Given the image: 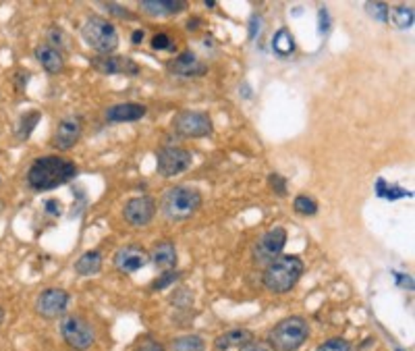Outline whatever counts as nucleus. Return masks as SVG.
<instances>
[{
  "label": "nucleus",
  "mask_w": 415,
  "mask_h": 351,
  "mask_svg": "<svg viewBox=\"0 0 415 351\" xmlns=\"http://www.w3.org/2000/svg\"><path fill=\"white\" fill-rule=\"evenodd\" d=\"M81 133H83V119L79 114H69L56 125L52 143H54L56 150L69 152L75 148V143L81 140Z\"/></svg>",
  "instance_id": "12"
},
{
  "label": "nucleus",
  "mask_w": 415,
  "mask_h": 351,
  "mask_svg": "<svg viewBox=\"0 0 415 351\" xmlns=\"http://www.w3.org/2000/svg\"><path fill=\"white\" fill-rule=\"evenodd\" d=\"M148 114V108L139 102H121V105L108 106L104 110L106 123H136Z\"/></svg>",
  "instance_id": "16"
},
{
  "label": "nucleus",
  "mask_w": 415,
  "mask_h": 351,
  "mask_svg": "<svg viewBox=\"0 0 415 351\" xmlns=\"http://www.w3.org/2000/svg\"><path fill=\"white\" fill-rule=\"evenodd\" d=\"M193 165V154L185 148L164 145L156 152V173L160 177H174L189 171Z\"/></svg>",
  "instance_id": "9"
},
{
  "label": "nucleus",
  "mask_w": 415,
  "mask_h": 351,
  "mask_svg": "<svg viewBox=\"0 0 415 351\" xmlns=\"http://www.w3.org/2000/svg\"><path fill=\"white\" fill-rule=\"evenodd\" d=\"M206 350V341L200 335H181L174 337L169 345V351H204Z\"/></svg>",
  "instance_id": "23"
},
{
  "label": "nucleus",
  "mask_w": 415,
  "mask_h": 351,
  "mask_svg": "<svg viewBox=\"0 0 415 351\" xmlns=\"http://www.w3.org/2000/svg\"><path fill=\"white\" fill-rule=\"evenodd\" d=\"M173 133L185 140H200V138H207L212 136V119L204 110H181L176 112L171 123Z\"/></svg>",
  "instance_id": "6"
},
{
  "label": "nucleus",
  "mask_w": 415,
  "mask_h": 351,
  "mask_svg": "<svg viewBox=\"0 0 415 351\" xmlns=\"http://www.w3.org/2000/svg\"><path fill=\"white\" fill-rule=\"evenodd\" d=\"M239 351H275L270 347V343L268 341H255V339H251L249 343H245L243 347H239Z\"/></svg>",
  "instance_id": "35"
},
{
  "label": "nucleus",
  "mask_w": 415,
  "mask_h": 351,
  "mask_svg": "<svg viewBox=\"0 0 415 351\" xmlns=\"http://www.w3.org/2000/svg\"><path fill=\"white\" fill-rule=\"evenodd\" d=\"M2 320H4V310L0 308V326H2Z\"/></svg>",
  "instance_id": "44"
},
{
  "label": "nucleus",
  "mask_w": 415,
  "mask_h": 351,
  "mask_svg": "<svg viewBox=\"0 0 415 351\" xmlns=\"http://www.w3.org/2000/svg\"><path fill=\"white\" fill-rule=\"evenodd\" d=\"M40 119H42V112H40V110H30V112H25V114L21 117V121H19L17 138H19V140H30V136H32V131L37 127Z\"/></svg>",
  "instance_id": "26"
},
{
  "label": "nucleus",
  "mask_w": 415,
  "mask_h": 351,
  "mask_svg": "<svg viewBox=\"0 0 415 351\" xmlns=\"http://www.w3.org/2000/svg\"><path fill=\"white\" fill-rule=\"evenodd\" d=\"M123 216L131 227H148L154 216H156V202L150 196H139V198H131L125 208H123Z\"/></svg>",
  "instance_id": "14"
},
{
  "label": "nucleus",
  "mask_w": 415,
  "mask_h": 351,
  "mask_svg": "<svg viewBox=\"0 0 415 351\" xmlns=\"http://www.w3.org/2000/svg\"><path fill=\"white\" fill-rule=\"evenodd\" d=\"M260 28H262V17H260V15H251L247 37H249V40H255V37L260 35Z\"/></svg>",
  "instance_id": "37"
},
{
  "label": "nucleus",
  "mask_w": 415,
  "mask_h": 351,
  "mask_svg": "<svg viewBox=\"0 0 415 351\" xmlns=\"http://www.w3.org/2000/svg\"><path fill=\"white\" fill-rule=\"evenodd\" d=\"M318 351H351V343L343 339V337H332L328 341H324Z\"/></svg>",
  "instance_id": "31"
},
{
  "label": "nucleus",
  "mask_w": 415,
  "mask_h": 351,
  "mask_svg": "<svg viewBox=\"0 0 415 351\" xmlns=\"http://www.w3.org/2000/svg\"><path fill=\"white\" fill-rule=\"evenodd\" d=\"M310 337V324L303 316H287L268 331V343L275 351H297Z\"/></svg>",
  "instance_id": "4"
},
{
  "label": "nucleus",
  "mask_w": 415,
  "mask_h": 351,
  "mask_svg": "<svg viewBox=\"0 0 415 351\" xmlns=\"http://www.w3.org/2000/svg\"><path fill=\"white\" fill-rule=\"evenodd\" d=\"M167 69H169V73L179 75V77H204L207 73V65L198 59L196 52L185 50L179 56H174L173 61L167 63Z\"/></svg>",
  "instance_id": "15"
},
{
  "label": "nucleus",
  "mask_w": 415,
  "mask_h": 351,
  "mask_svg": "<svg viewBox=\"0 0 415 351\" xmlns=\"http://www.w3.org/2000/svg\"><path fill=\"white\" fill-rule=\"evenodd\" d=\"M187 8L185 0H141L139 11H143L150 17H167V15H179Z\"/></svg>",
  "instance_id": "19"
},
{
  "label": "nucleus",
  "mask_w": 415,
  "mask_h": 351,
  "mask_svg": "<svg viewBox=\"0 0 415 351\" xmlns=\"http://www.w3.org/2000/svg\"><path fill=\"white\" fill-rule=\"evenodd\" d=\"M366 13L378 21V23H388L390 21V8L386 2H366Z\"/></svg>",
  "instance_id": "28"
},
{
  "label": "nucleus",
  "mask_w": 415,
  "mask_h": 351,
  "mask_svg": "<svg viewBox=\"0 0 415 351\" xmlns=\"http://www.w3.org/2000/svg\"><path fill=\"white\" fill-rule=\"evenodd\" d=\"M92 69L98 71L100 75H127V77H136L139 75V65L133 59L127 56H116V54H108V56H94L90 61Z\"/></svg>",
  "instance_id": "13"
},
{
  "label": "nucleus",
  "mask_w": 415,
  "mask_h": 351,
  "mask_svg": "<svg viewBox=\"0 0 415 351\" xmlns=\"http://www.w3.org/2000/svg\"><path fill=\"white\" fill-rule=\"evenodd\" d=\"M318 30L322 35L328 34V30H330V17H328L326 8H320V13H318Z\"/></svg>",
  "instance_id": "36"
},
{
  "label": "nucleus",
  "mask_w": 415,
  "mask_h": 351,
  "mask_svg": "<svg viewBox=\"0 0 415 351\" xmlns=\"http://www.w3.org/2000/svg\"><path fill=\"white\" fill-rule=\"evenodd\" d=\"M79 173L77 165L65 156H42L35 158L25 175L28 185L34 191H52L71 183Z\"/></svg>",
  "instance_id": "1"
},
{
  "label": "nucleus",
  "mask_w": 415,
  "mask_h": 351,
  "mask_svg": "<svg viewBox=\"0 0 415 351\" xmlns=\"http://www.w3.org/2000/svg\"><path fill=\"white\" fill-rule=\"evenodd\" d=\"M152 48L154 50H173V40H171V35L164 34V32H160V34H156L152 37Z\"/></svg>",
  "instance_id": "33"
},
{
  "label": "nucleus",
  "mask_w": 415,
  "mask_h": 351,
  "mask_svg": "<svg viewBox=\"0 0 415 351\" xmlns=\"http://www.w3.org/2000/svg\"><path fill=\"white\" fill-rule=\"evenodd\" d=\"M81 37L92 50L98 52V56L114 54V50L119 48L116 28L104 17H88L81 25Z\"/></svg>",
  "instance_id": "5"
},
{
  "label": "nucleus",
  "mask_w": 415,
  "mask_h": 351,
  "mask_svg": "<svg viewBox=\"0 0 415 351\" xmlns=\"http://www.w3.org/2000/svg\"><path fill=\"white\" fill-rule=\"evenodd\" d=\"M200 208H202V191L191 185L169 187L160 200V210L173 222L191 218Z\"/></svg>",
  "instance_id": "3"
},
{
  "label": "nucleus",
  "mask_w": 415,
  "mask_h": 351,
  "mask_svg": "<svg viewBox=\"0 0 415 351\" xmlns=\"http://www.w3.org/2000/svg\"><path fill=\"white\" fill-rule=\"evenodd\" d=\"M295 48H297L295 37H293V34H291L287 28H280L277 34L272 35V52H275L277 56H280V59L293 54Z\"/></svg>",
  "instance_id": "22"
},
{
  "label": "nucleus",
  "mask_w": 415,
  "mask_h": 351,
  "mask_svg": "<svg viewBox=\"0 0 415 351\" xmlns=\"http://www.w3.org/2000/svg\"><path fill=\"white\" fill-rule=\"evenodd\" d=\"M71 304L69 291L59 289V287H48L35 297L34 310L37 316L44 320H56V318L67 316V308Z\"/></svg>",
  "instance_id": "10"
},
{
  "label": "nucleus",
  "mask_w": 415,
  "mask_h": 351,
  "mask_svg": "<svg viewBox=\"0 0 415 351\" xmlns=\"http://www.w3.org/2000/svg\"><path fill=\"white\" fill-rule=\"evenodd\" d=\"M61 337L73 351H88L96 343V331L90 320L77 314L63 316L61 322Z\"/></svg>",
  "instance_id": "7"
},
{
  "label": "nucleus",
  "mask_w": 415,
  "mask_h": 351,
  "mask_svg": "<svg viewBox=\"0 0 415 351\" xmlns=\"http://www.w3.org/2000/svg\"><path fill=\"white\" fill-rule=\"evenodd\" d=\"M253 339V333L247 328H231L222 335H218L214 339V347L216 351H229L233 347H243L245 343H249Z\"/></svg>",
  "instance_id": "20"
},
{
  "label": "nucleus",
  "mask_w": 415,
  "mask_h": 351,
  "mask_svg": "<svg viewBox=\"0 0 415 351\" xmlns=\"http://www.w3.org/2000/svg\"><path fill=\"white\" fill-rule=\"evenodd\" d=\"M239 92H241L243 98H245V100H251V96H253V92H251V88H249V83H241Z\"/></svg>",
  "instance_id": "41"
},
{
  "label": "nucleus",
  "mask_w": 415,
  "mask_h": 351,
  "mask_svg": "<svg viewBox=\"0 0 415 351\" xmlns=\"http://www.w3.org/2000/svg\"><path fill=\"white\" fill-rule=\"evenodd\" d=\"M179 279H181V273H179L176 268H174V270H164V273L160 275V279H156V281L152 282V289H154V291H162V289L174 285Z\"/></svg>",
  "instance_id": "29"
},
{
  "label": "nucleus",
  "mask_w": 415,
  "mask_h": 351,
  "mask_svg": "<svg viewBox=\"0 0 415 351\" xmlns=\"http://www.w3.org/2000/svg\"><path fill=\"white\" fill-rule=\"evenodd\" d=\"M0 210H2V202H0Z\"/></svg>",
  "instance_id": "45"
},
{
  "label": "nucleus",
  "mask_w": 415,
  "mask_h": 351,
  "mask_svg": "<svg viewBox=\"0 0 415 351\" xmlns=\"http://www.w3.org/2000/svg\"><path fill=\"white\" fill-rule=\"evenodd\" d=\"M102 6L106 11H110L114 17H119V19H125V21H133V19H136V15H133L127 6H121V4H116V2H102Z\"/></svg>",
  "instance_id": "32"
},
{
  "label": "nucleus",
  "mask_w": 415,
  "mask_h": 351,
  "mask_svg": "<svg viewBox=\"0 0 415 351\" xmlns=\"http://www.w3.org/2000/svg\"><path fill=\"white\" fill-rule=\"evenodd\" d=\"M268 185H270V189L277 194L278 198H287V196H289L287 179H284L282 175H278V173H270V175H268Z\"/></svg>",
  "instance_id": "30"
},
{
  "label": "nucleus",
  "mask_w": 415,
  "mask_h": 351,
  "mask_svg": "<svg viewBox=\"0 0 415 351\" xmlns=\"http://www.w3.org/2000/svg\"><path fill=\"white\" fill-rule=\"evenodd\" d=\"M143 37H145V32H143V30H136V32L131 34V42H133V44H141Z\"/></svg>",
  "instance_id": "42"
},
{
  "label": "nucleus",
  "mask_w": 415,
  "mask_h": 351,
  "mask_svg": "<svg viewBox=\"0 0 415 351\" xmlns=\"http://www.w3.org/2000/svg\"><path fill=\"white\" fill-rule=\"evenodd\" d=\"M104 264V256L100 249H90L85 254H81L75 262V273L79 277H92V275H98L102 270Z\"/></svg>",
  "instance_id": "21"
},
{
  "label": "nucleus",
  "mask_w": 415,
  "mask_h": 351,
  "mask_svg": "<svg viewBox=\"0 0 415 351\" xmlns=\"http://www.w3.org/2000/svg\"><path fill=\"white\" fill-rule=\"evenodd\" d=\"M34 56L35 61L42 65V69L46 71V73H50V75H59V73L65 71V56H63V52L56 50V48H52V46H48V44L35 46Z\"/></svg>",
  "instance_id": "17"
},
{
  "label": "nucleus",
  "mask_w": 415,
  "mask_h": 351,
  "mask_svg": "<svg viewBox=\"0 0 415 351\" xmlns=\"http://www.w3.org/2000/svg\"><path fill=\"white\" fill-rule=\"evenodd\" d=\"M287 229L284 227H275L268 233H264L253 247H251V260L258 266H268L277 258L282 256V249L287 246Z\"/></svg>",
  "instance_id": "8"
},
{
  "label": "nucleus",
  "mask_w": 415,
  "mask_h": 351,
  "mask_svg": "<svg viewBox=\"0 0 415 351\" xmlns=\"http://www.w3.org/2000/svg\"><path fill=\"white\" fill-rule=\"evenodd\" d=\"M392 275L397 277V285H399V287H403V289H409V291H414V279H411L409 275H403V273H395V270H392Z\"/></svg>",
  "instance_id": "38"
},
{
  "label": "nucleus",
  "mask_w": 415,
  "mask_h": 351,
  "mask_svg": "<svg viewBox=\"0 0 415 351\" xmlns=\"http://www.w3.org/2000/svg\"><path fill=\"white\" fill-rule=\"evenodd\" d=\"M303 270H306L303 260L295 254H287V256L277 258L275 262H270L264 268L262 282L272 293H289L291 289H295V285L303 277Z\"/></svg>",
  "instance_id": "2"
},
{
  "label": "nucleus",
  "mask_w": 415,
  "mask_h": 351,
  "mask_svg": "<svg viewBox=\"0 0 415 351\" xmlns=\"http://www.w3.org/2000/svg\"><path fill=\"white\" fill-rule=\"evenodd\" d=\"M44 208H46L48 214H52V216H61V214H63V206H61L59 200H48Z\"/></svg>",
  "instance_id": "39"
},
{
  "label": "nucleus",
  "mask_w": 415,
  "mask_h": 351,
  "mask_svg": "<svg viewBox=\"0 0 415 351\" xmlns=\"http://www.w3.org/2000/svg\"><path fill=\"white\" fill-rule=\"evenodd\" d=\"M150 262V254L138 244H129L116 249V254L112 256V264L119 273L123 275H133L141 268H145Z\"/></svg>",
  "instance_id": "11"
},
{
  "label": "nucleus",
  "mask_w": 415,
  "mask_h": 351,
  "mask_svg": "<svg viewBox=\"0 0 415 351\" xmlns=\"http://www.w3.org/2000/svg\"><path fill=\"white\" fill-rule=\"evenodd\" d=\"M48 46H52V48H56V50L65 48V34H63L61 28H52V30L48 32Z\"/></svg>",
  "instance_id": "34"
},
{
  "label": "nucleus",
  "mask_w": 415,
  "mask_h": 351,
  "mask_svg": "<svg viewBox=\"0 0 415 351\" xmlns=\"http://www.w3.org/2000/svg\"><path fill=\"white\" fill-rule=\"evenodd\" d=\"M204 4H206L207 8H214L216 6V0H204Z\"/></svg>",
  "instance_id": "43"
},
{
  "label": "nucleus",
  "mask_w": 415,
  "mask_h": 351,
  "mask_svg": "<svg viewBox=\"0 0 415 351\" xmlns=\"http://www.w3.org/2000/svg\"><path fill=\"white\" fill-rule=\"evenodd\" d=\"M293 210L297 212L299 216H315L318 214V202L308 194H299L293 200Z\"/></svg>",
  "instance_id": "27"
},
{
  "label": "nucleus",
  "mask_w": 415,
  "mask_h": 351,
  "mask_svg": "<svg viewBox=\"0 0 415 351\" xmlns=\"http://www.w3.org/2000/svg\"><path fill=\"white\" fill-rule=\"evenodd\" d=\"M376 194L384 198V200H390V202H395V200H401V198H411L414 196V191H407V189H403V187H399V185H388L384 179H378L376 181Z\"/></svg>",
  "instance_id": "25"
},
{
  "label": "nucleus",
  "mask_w": 415,
  "mask_h": 351,
  "mask_svg": "<svg viewBox=\"0 0 415 351\" xmlns=\"http://www.w3.org/2000/svg\"><path fill=\"white\" fill-rule=\"evenodd\" d=\"M150 262L158 268V270H174L176 262H179V254L173 242H158L154 244L150 251Z\"/></svg>",
  "instance_id": "18"
},
{
  "label": "nucleus",
  "mask_w": 415,
  "mask_h": 351,
  "mask_svg": "<svg viewBox=\"0 0 415 351\" xmlns=\"http://www.w3.org/2000/svg\"><path fill=\"white\" fill-rule=\"evenodd\" d=\"M390 19L392 23L399 28V30H411L415 23V13L414 6H407V4H397L392 11H390Z\"/></svg>",
  "instance_id": "24"
},
{
  "label": "nucleus",
  "mask_w": 415,
  "mask_h": 351,
  "mask_svg": "<svg viewBox=\"0 0 415 351\" xmlns=\"http://www.w3.org/2000/svg\"><path fill=\"white\" fill-rule=\"evenodd\" d=\"M136 351H167V350H164V345H162V343H158V341H148V343H143V345L138 347Z\"/></svg>",
  "instance_id": "40"
}]
</instances>
